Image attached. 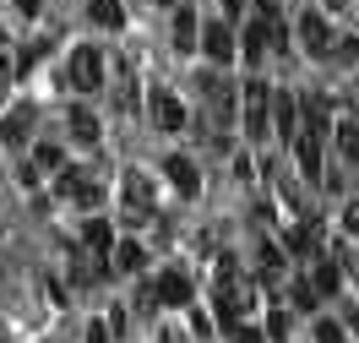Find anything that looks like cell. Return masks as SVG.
Returning a JSON list of instances; mask_svg holds the SVG:
<instances>
[{"mask_svg": "<svg viewBox=\"0 0 359 343\" xmlns=\"http://www.w3.org/2000/svg\"><path fill=\"white\" fill-rule=\"evenodd\" d=\"M33 163H39V169H66V153H60L55 142H39V147H33Z\"/></svg>", "mask_w": 359, "mask_h": 343, "instance_id": "obj_23", "label": "cell"}, {"mask_svg": "<svg viewBox=\"0 0 359 343\" xmlns=\"http://www.w3.org/2000/svg\"><path fill=\"white\" fill-rule=\"evenodd\" d=\"M294 159H299V169H305V180L321 175V137H311V131H305V137H294Z\"/></svg>", "mask_w": 359, "mask_h": 343, "instance_id": "obj_17", "label": "cell"}, {"mask_svg": "<svg viewBox=\"0 0 359 343\" xmlns=\"http://www.w3.org/2000/svg\"><path fill=\"white\" fill-rule=\"evenodd\" d=\"M299 44H305V55H332V27H327L321 11H305V17H299Z\"/></svg>", "mask_w": 359, "mask_h": 343, "instance_id": "obj_6", "label": "cell"}, {"mask_svg": "<svg viewBox=\"0 0 359 343\" xmlns=\"http://www.w3.org/2000/svg\"><path fill=\"white\" fill-rule=\"evenodd\" d=\"M299 114H305V126H299V131H311V137H327V98H321V93H311V98H299Z\"/></svg>", "mask_w": 359, "mask_h": 343, "instance_id": "obj_14", "label": "cell"}, {"mask_svg": "<svg viewBox=\"0 0 359 343\" xmlns=\"http://www.w3.org/2000/svg\"><path fill=\"white\" fill-rule=\"evenodd\" d=\"M343 234H359V196L343 202Z\"/></svg>", "mask_w": 359, "mask_h": 343, "instance_id": "obj_28", "label": "cell"}, {"mask_svg": "<svg viewBox=\"0 0 359 343\" xmlns=\"http://www.w3.org/2000/svg\"><path fill=\"white\" fill-rule=\"evenodd\" d=\"M332 60L337 66H359V39H332Z\"/></svg>", "mask_w": 359, "mask_h": 343, "instance_id": "obj_24", "label": "cell"}, {"mask_svg": "<svg viewBox=\"0 0 359 343\" xmlns=\"http://www.w3.org/2000/svg\"><path fill=\"white\" fill-rule=\"evenodd\" d=\"M240 114H245V137L267 142V131H272V88L267 82H245L240 88Z\"/></svg>", "mask_w": 359, "mask_h": 343, "instance_id": "obj_2", "label": "cell"}, {"mask_svg": "<svg viewBox=\"0 0 359 343\" xmlns=\"http://www.w3.org/2000/svg\"><path fill=\"white\" fill-rule=\"evenodd\" d=\"M88 343H109V321H93V327H88Z\"/></svg>", "mask_w": 359, "mask_h": 343, "instance_id": "obj_29", "label": "cell"}, {"mask_svg": "<svg viewBox=\"0 0 359 343\" xmlns=\"http://www.w3.org/2000/svg\"><path fill=\"white\" fill-rule=\"evenodd\" d=\"M120 202H126V218H131V224H147L158 213V191H153V180H147L142 169H131V175L120 180Z\"/></svg>", "mask_w": 359, "mask_h": 343, "instance_id": "obj_3", "label": "cell"}, {"mask_svg": "<svg viewBox=\"0 0 359 343\" xmlns=\"http://www.w3.org/2000/svg\"><path fill=\"white\" fill-rule=\"evenodd\" d=\"M60 191H66V196H71L76 207H93L98 196H104V185L93 180L88 169H60Z\"/></svg>", "mask_w": 359, "mask_h": 343, "instance_id": "obj_8", "label": "cell"}, {"mask_svg": "<svg viewBox=\"0 0 359 343\" xmlns=\"http://www.w3.org/2000/svg\"><path fill=\"white\" fill-rule=\"evenodd\" d=\"M245 11V0H224V17H240Z\"/></svg>", "mask_w": 359, "mask_h": 343, "instance_id": "obj_32", "label": "cell"}, {"mask_svg": "<svg viewBox=\"0 0 359 343\" xmlns=\"http://www.w3.org/2000/svg\"><path fill=\"white\" fill-rule=\"evenodd\" d=\"M332 131H337V147H343V159L354 163V159H359V120H337Z\"/></svg>", "mask_w": 359, "mask_h": 343, "instance_id": "obj_22", "label": "cell"}, {"mask_svg": "<svg viewBox=\"0 0 359 343\" xmlns=\"http://www.w3.org/2000/svg\"><path fill=\"white\" fill-rule=\"evenodd\" d=\"M191 300V278L185 273H163L158 278V305H185Z\"/></svg>", "mask_w": 359, "mask_h": 343, "instance_id": "obj_18", "label": "cell"}, {"mask_svg": "<svg viewBox=\"0 0 359 343\" xmlns=\"http://www.w3.org/2000/svg\"><path fill=\"white\" fill-rule=\"evenodd\" d=\"M11 71H17V66H11V55L0 49V93H6V82H11Z\"/></svg>", "mask_w": 359, "mask_h": 343, "instance_id": "obj_30", "label": "cell"}, {"mask_svg": "<svg viewBox=\"0 0 359 343\" xmlns=\"http://www.w3.org/2000/svg\"><path fill=\"white\" fill-rule=\"evenodd\" d=\"M316 343H348V327H337V321H316Z\"/></svg>", "mask_w": 359, "mask_h": 343, "instance_id": "obj_27", "label": "cell"}, {"mask_svg": "<svg viewBox=\"0 0 359 343\" xmlns=\"http://www.w3.org/2000/svg\"><path fill=\"white\" fill-rule=\"evenodd\" d=\"M163 6H169V0H163Z\"/></svg>", "mask_w": 359, "mask_h": 343, "instance_id": "obj_35", "label": "cell"}, {"mask_svg": "<svg viewBox=\"0 0 359 343\" xmlns=\"http://www.w3.org/2000/svg\"><path fill=\"white\" fill-rule=\"evenodd\" d=\"M348 332H354V338H359V311H348Z\"/></svg>", "mask_w": 359, "mask_h": 343, "instance_id": "obj_33", "label": "cell"}, {"mask_svg": "<svg viewBox=\"0 0 359 343\" xmlns=\"http://www.w3.org/2000/svg\"><path fill=\"white\" fill-rule=\"evenodd\" d=\"M229 343H267V332L250 327V321H234V327H229Z\"/></svg>", "mask_w": 359, "mask_h": 343, "instance_id": "obj_25", "label": "cell"}, {"mask_svg": "<svg viewBox=\"0 0 359 343\" xmlns=\"http://www.w3.org/2000/svg\"><path fill=\"white\" fill-rule=\"evenodd\" d=\"M337 283H343V267H337L332 256L311 267V289H316V295H337Z\"/></svg>", "mask_w": 359, "mask_h": 343, "instance_id": "obj_20", "label": "cell"}, {"mask_svg": "<svg viewBox=\"0 0 359 343\" xmlns=\"http://www.w3.org/2000/svg\"><path fill=\"white\" fill-rule=\"evenodd\" d=\"M153 120H158V131H185V104H180L175 93H153Z\"/></svg>", "mask_w": 359, "mask_h": 343, "instance_id": "obj_10", "label": "cell"}, {"mask_svg": "<svg viewBox=\"0 0 359 343\" xmlns=\"http://www.w3.org/2000/svg\"><path fill=\"white\" fill-rule=\"evenodd\" d=\"M11 6H17V11H22V17H33V11H39V6H44V0H11Z\"/></svg>", "mask_w": 359, "mask_h": 343, "instance_id": "obj_31", "label": "cell"}, {"mask_svg": "<svg viewBox=\"0 0 359 343\" xmlns=\"http://www.w3.org/2000/svg\"><path fill=\"white\" fill-rule=\"evenodd\" d=\"M82 240H88L93 262H109V251H114V229H109V218H88V229H82Z\"/></svg>", "mask_w": 359, "mask_h": 343, "instance_id": "obj_11", "label": "cell"}, {"mask_svg": "<svg viewBox=\"0 0 359 343\" xmlns=\"http://www.w3.org/2000/svg\"><path fill=\"white\" fill-rule=\"evenodd\" d=\"M196 49H207L212 66H229V60H234V27L229 22H207L202 39H196Z\"/></svg>", "mask_w": 359, "mask_h": 343, "instance_id": "obj_5", "label": "cell"}, {"mask_svg": "<svg viewBox=\"0 0 359 343\" xmlns=\"http://www.w3.org/2000/svg\"><path fill=\"white\" fill-rule=\"evenodd\" d=\"M109 262H114V273H142V267H147V251H142L136 240H120L109 251Z\"/></svg>", "mask_w": 359, "mask_h": 343, "instance_id": "obj_16", "label": "cell"}, {"mask_svg": "<svg viewBox=\"0 0 359 343\" xmlns=\"http://www.w3.org/2000/svg\"><path fill=\"white\" fill-rule=\"evenodd\" d=\"M71 88L76 93H98L104 88V55L93 44H82L76 55H71Z\"/></svg>", "mask_w": 359, "mask_h": 343, "instance_id": "obj_4", "label": "cell"}, {"mask_svg": "<svg viewBox=\"0 0 359 343\" xmlns=\"http://www.w3.org/2000/svg\"><path fill=\"white\" fill-rule=\"evenodd\" d=\"M158 343H175V338H169V332H163V338H158Z\"/></svg>", "mask_w": 359, "mask_h": 343, "instance_id": "obj_34", "label": "cell"}, {"mask_svg": "<svg viewBox=\"0 0 359 343\" xmlns=\"http://www.w3.org/2000/svg\"><path fill=\"white\" fill-rule=\"evenodd\" d=\"M212 300H218V321H224V332L234 321L250 316V305H256V289H250V278L234 267V262H218V273H212Z\"/></svg>", "mask_w": 359, "mask_h": 343, "instance_id": "obj_1", "label": "cell"}, {"mask_svg": "<svg viewBox=\"0 0 359 343\" xmlns=\"http://www.w3.org/2000/svg\"><path fill=\"white\" fill-rule=\"evenodd\" d=\"M196 39H202V27H196V11H191V6H180V17H175V49L185 55V49H196Z\"/></svg>", "mask_w": 359, "mask_h": 343, "instance_id": "obj_19", "label": "cell"}, {"mask_svg": "<svg viewBox=\"0 0 359 343\" xmlns=\"http://www.w3.org/2000/svg\"><path fill=\"white\" fill-rule=\"evenodd\" d=\"M88 17L104 27V33H120V27H126V6H120V0H88Z\"/></svg>", "mask_w": 359, "mask_h": 343, "instance_id": "obj_15", "label": "cell"}, {"mask_svg": "<svg viewBox=\"0 0 359 343\" xmlns=\"http://www.w3.org/2000/svg\"><path fill=\"white\" fill-rule=\"evenodd\" d=\"M33 120H39V114H33V104H17V109L0 120V142H6V147H22V142L33 137Z\"/></svg>", "mask_w": 359, "mask_h": 343, "instance_id": "obj_9", "label": "cell"}, {"mask_svg": "<svg viewBox=\"0 0 359 343\" xmlns=\"http://www.w3.org/2000/svg\"><path fill=\"white\" fill-rule=\"evenodd\" d=\"M272 126H278V137H294L299 131V104L294 98H272Z\"/></svg>", "mask_w": 359, "mask_h": 343, "instance_id": "obj_21", "label": "cell"}, {"mask_svg": "<svg viewBox=\"0 0 359 343\" xmlns=\"http://www.w3.org/2000/svg\"><path fill=\"white\" fill-rule=\"evenodd\" d=\"M262 273H267V278H278V273H283V251H278L272 240H262Z\"/></svg>", "mask_w": 359, "mask_h": 343, "instance_id": "obj_26", "label": "cell"}, {"mask_svg": "<svg viewBox=\"0 0 359 343\" xmlns=\"http://www.w3.org/2000/svg\"><path fill=\"white\" fill-rule=\"evenodd\" d=\"M163 175H169V185H175L185 202H191V196L202 191V169H196V159H185V153H175V159L163 163Z\"/></svg>", "mask_w": 359, "mask_h": 343, "instance_id": "obj_7", "label": "cell"}, {"mask_svg": "<svg viewBox=\"0 0 359 343\" xmlns=\"http://www.w3.org/2000/svg\"><path fill=\"white\" fill-rule=\"evenodd\" d=\"M240 49H245V60H262V55L272 49V22L267 17H256V22L240 33Z\"/></svg>", "mask_w": 359, "mask_h": 343, "instance_id": "obj_13", "label": "cell"}, {"mask_svg": "<svg viewBox=\"0 0 359 343\" xmlns=\"http://www.w3.org/2000/svg\"><path fill=\"white\" fill-rule=\"evenodd\" d=\"M66 126H71V142H82V147L98 142V114H93L88 104H71V109H66Z\"/></svg>", "mask_w": 359, "mask_h": 343, "instance_id": "obj_12", "label": "cell"}]
</instances>
